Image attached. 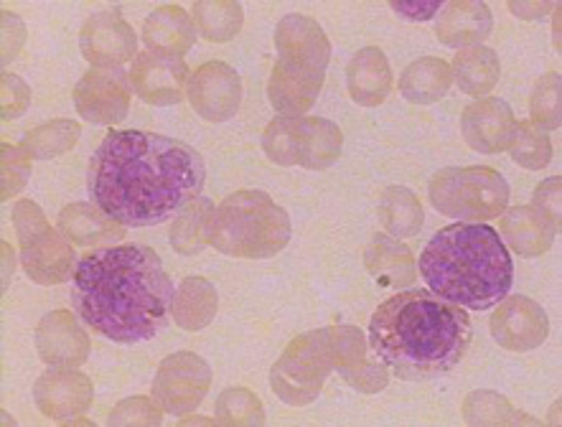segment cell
<instances>
[{
    "label": "cell",
    "instance_id": "obj_1",
    "mask_svg": "<svg viewBox=\"0 0 562 427\" xmlns=\"http://www.w3.org/2000/svg\"><path fill=\"white\" fill-rule=\"evenodd\" d=\"M206 166L191 145L146 131H112L94 150L87 187L123 227H156L202 196Z\"/></svg>",
    "mask_w": 562,
    "mask_h": 427
},
{
    "label": "cell",
    "instance_id": "obj_2",
    "mask_svg": "<svg viewBox=\"0 0 562 427\" xmlns=\"http://www.w3.org/2000/svg\"><path fill=\"white\" fill-rule=\"evenodd\" d=\"M71 295L79 316L100 336L138 344L164 328L173 285L154 249L120 245L98 249L77 262Z\"/></svg>",
    "mask_w": 562,
    "mask_h": 427
},
{
    "label": "cell",
    "instance_id": "obj_3",
    "mask_svg": "<svg viewBox=\"0 0 562 427\" xmlns=\"http://www.w3.org/2000/svg\"><path fill=\"white\" fill-rule=\"evenodd\" d=\"M369 344L397 380H436L461 364L471 346V321L461 305L425 290H405L374 311Z\"/></svg>",
    "mask_w": 562,
    "mask_h": 427
},
{
    "label": "cell",
    "instance_id": "obj_4",
    "mask_svg": "<svg viewBox=\"0 0 562 427\" xmlns=\"http://www.w3.org/2000/svg\"><path fill=\"white\" fill-rule=\"evenodd\" d=\"M420 276L443 301L486 311L509 295L514 262L507 245L486 224H451L425 245Z\"/></svg>",
    "mask_w": 562,
    "mask_h": 427
},
{
    "label": "cell",
    "instance_id": "obj_5",
    "mask_svg": "<svg viewBox=\"0 0 562 427\" xmlns=\"http://www.w3.org/2000/svg\"><path fill=\"white\" fill-rule=\"evenodd\" d=\"M276 44L278 64L270 79V102L283 115L299 117L316 102L331 59V44L318 23L306 15L280 21Z\"/></svg>",
    "mask_w": 562,
    "mask_h": 427
},
{
    "label": "cell",
    "instance_id": "obj_6",
    "mask_svg": "<svg viewBox=\"0 0 562 427\" xmlns=\"http://www.w3.org/2000/svg\"><path fill=\"white\" fill-rule=\"evenodd\" d=\"M291 239L288 214L260 191H237L209 222V241L235 257H270Z\"/></svg>",
    "mask_w": 562,
    "mask_h": 427
},
{
    "label": "cell",
    "instance_id": "obj_7",
    "mask_svg": "<svg viewBox=\"0 0 562 427\" xmlns=\"http://www.w3.org/2000/svg\"><path fill=\"white\" fill-rule=\"evenodd\" d=\"M438 212L459 220H494L509 201V187L492 168H446L430 181Z\"/></svg>",
    "mask_w": 562,
    "mask_h": 427
},
{
    "label": "cell",
    "instance_id": "obj_8",
    "mask_svg": "<svg viewBox=\"0 0 562 427\" xmlns=\"http://www.w3.org/2000/svg\"><path fill=\"white\" fill-rule=\"evenodd\" d=\"M268 156L280 166L326 168L341 153V131L331 120L291 117L272 120L262 138Z\"/></svg>",
    "mask_w": 562,
    "mask_h": 427
},
{
    "label": "cell",
    "instance_id": "obj_9",
    "mask_svg": "<svg viewBox=\"0 0 562 427\" xmlns=\"http://www.w3.org/2000/svg\"><path fill=\"white\" fill-rule=\"evenodd\" d=\"M187 64L181 56L140 52L131 67V85L150 104H176L183 100L187 87Z\"/></svg>",
    "mask_w": 562,
    "mask_h": 427
},
{
    "label": "cell",
    "instance_id": "obj_10",
    "mask_svg": "<svg viewBox=\"0 0 562 427\" xmlns=\"http://www.w3.org/2000/svg\"><path fill=\"white\" fill-rule=\"evenodd\" d=\"M79 112L92 123H120L131 104V87L120 69H94L75 90Z\"/></svg>",
    "mask_w": 562,
    "mask_h": 427
},
{
    "label": "cell",
    "instance_id": "obj_11",
    "mask_svg": "<svg viewBox=\"0 0 562 427\" xmlns=\"http://www.w3.org/2000/svg\"><path fill=\"white\" fill-rule=\"evenodd\" d=\"M189 97L199 115L220 123L237 112L239 100H243V82L227 64L212 61L191 77Z\"/></svg>",
    "mask_w": 562,
    "mask_h": 427
},
{
    "label": "cell",
    "instance_id": "obj_12",
    "mask_svg": "<svg viewBox=\"0 0 562 427\" xmlns=\"http://www.w3.org/2000/svg\"><path fill=\"white\" fill-rule=\"evenodd\" d=\"M79 46L92 64L102 69H117L135 54L138 42H135L133 29L115 11H104L85 23Z\"/></svg>",
    "mask_w": 562,
    "mask_h": 427
},
{
    "label": "cell",
    "instance_id": "obj_13",
    "mask_svg": "<svg viewBox=\"0 0 562 427\" xmlns=\"http://www.w3.org/2000/svg\"><path fill=\"white\" fill-rule=\"evenodd\" d=\"M461 125L463 138L473 150L502 153L509 148L517 120H514V112L507 102L492 97V100L476 102L471 104V108H465Z\"/></svg>",
    "mask_w": 562,
    "mask_h": 427
},
{
    "label": "cell",
    "instance_id": "obj_14",
    "mask_svg": "<svg viewBox=\"0 0 562 427\" xmlns=\"http://www.w3.org/2000/svg\"><path fill=\"white\" fill-rule=\"evenodd\" d=\"M494 336L496 341L507 349H535L542 344L548 334V321L537 303L525 297H512L507 305H502L494 316Z\"/></svg>",
    "mask_w": 562,
    "mask_h": 427
},
{
    "label": "cell",
    "instance_id": "obj_15",
    "mask_svg": "<svg viewBox=\"0 0 562 427\" xmlns=\"http://www.w3.org/2000/svg\"><path fill=\"white\" fill-rule=\"evenodd\" d=\"M143 38H146L150 52L183 56L194 46L196 31L181 8L164 5L150 13L146 29H143Z\"/></svg>",
    "mask_w": 562,
    "mask_h": 427
},
{
    "label": "cell",
    "instance_id": "obj_16",
    "mask_svg": "<svg viewBox=\"0 0 562 427\" xmlns=\"http://www.w3.org/2000/svg\"><path fill=\"white\" fill-rule=\"evenodd\" d=\"M349 92L359 104H380L392 90L390 64L380 48H361L349 64Z\"/></svg>",
    "mask_w": 562,
    "mask_h": 427
},
{
    "label": "cell",
    "instance_id": "obj_17",
    "mask_svg": "<svg viewBox=\"0 0 562 427\" xmlns=\"http://www.w3.org/2000/svg\"><path fill=\"white\" fill-rule=\"evenodd\" d=\"M438 21V38L446 46H465L492 34V11L484 3H448Z\"/></svg>",
    "mask_w": 562,
    "mask_h": 427
},
{
    "label": "cell",
    "instance_id": "obj_18",
    "mask_svg": "<svg viewBox=\"0 0 562 427\" xmlns=\"http://www.w3.org/2000/svg\"><path fill=\"white\" fill-rule=\"evenodd\" d=\"M451 82H453V71L446 61L417 59L415 64H409L407 71L403 75L400 90H403V97H407L409 102L428 104L448 94Z\"/></svg>",
    "mask_w": 562,
    "mask_h": 427
},
{
    "label": "cell",
    "instance_id": "obj_19",
    "mask_svg": "<svg viewBox=\"0 0 562 427\" xmlns=\"http://www.w3.org/2000/svg\"><path fill=\"white\" fill-rule=\"evenodd\" d=\"M504 232H507V239L512 241V247L521 252L525 257H537L542 255L544 249L550 247L552 235L555 229L550 227V222L544 220L542 214H537L535 209H514L512 214H507L504 220Z\"/></svg>",
    "mask_w": 562,
    "mask_h": 427
},
{
    "label": "cell",
    "instance_id": "obj_20",
    "mask_svg": "<svg viewBox=\"0 0 562 427\" xmlns=\"http://www.w3.org/2000/svg\"><path fill=\"white\" fill-rule=\"evenodd\" d=\"M456 82L469 94H488L499 79V59L492 48H465L453 61Z\"/></svg>",
    "mask_w": 562,
    "mask_h": 427
},
{
    "label": "cell",
    "instance_id": "obj_21",
    "mask_svg": "<svg viewBox=\"0 0 562 427\" xmlns=\"http://www.w3.org/2000/svg\"><path fill=\"white\" fill-rule=\"evenodd\" d=\"M115 224L117 222H108L104 216H100V212H94L87 204L67 206L59 216V229L69 239L79 241V245H92V241L117 237Z\"/></svg>",
    "mask_w": 562,
    "mask_h": 427
},
{
    "label": "cell",
    "instance_id": "obj_22",
    "mask_svg": "<svg viewBox=\"0 0 562 427\" xmlns=\"http://www.w3.org/2000/svg\"><path fill=\"white\" fill-rule=\"evenodd\" d=\"M509 150H512V158L517 160L519 166L535 168V171H537V168L548 166L550 158H552L548 133H542L540 127L527 123V120L514 127Z\"/></svg>",
    "mask_w": 562,
    "mask_h": 427
},
{
    "label": "cell",
    "instance_id": "obj_23",
    "mask_svg": "<svg viewBox=\"0 0 562 427\" xmlns=\"http://www.w3.org/2000/svg\"><path fill=\"white\" fill-rule=\"evenodd\" d=\"M194 13L202 34L212 42H227L243 26V8L237 3H196Z\"/></svg>",
    "mask_w": 562,
    "mask_h": 427
},
{
    "label": "cell",
    "instance_id": "obj_24",
    "mask_svg": "<svg viewBox=\"0 0 562 427\" xmlns=\"http://www.w3.org/2000/svg\"><path fill=\"white\" fill-rule=\"evenodd\" d=\"M209 201H199L196 206H191L189 214H183L173 227V247L181 252H189V239H194V249H199L209 239V222L214 214Z\"/></svg>",
    "mask_w": 562,
    "mask_h": 427
},
{
    "label": "cell",
    "instance_id": "obj_25",
    "mask_svg": "<svg viewBox=\"0 0 562 427\" xmlns=\"http://www.w3.org/2000/svg\"><path fill=\"white\" fill-rule=\"evenodd\" d=\"M532 112L537 123L544 127H558V112H560V79L558 75H548L540 79L532 97Z\"/></svg>",
    "mask_w": 562,
    "mask_h": 427
},
{
    "label": "cell",
    "instance_id": "obj_26",
    "mask_svg": "<svg viewBox=\"0 0 562 427\" xmlns=\"http://www.w3.org/2000/svg\"><path fill=\"white\" fill-rule=\"evenodd\" d=\"M392 8L407 21H428L443 8V3L440 0H428V3H392Z\"/></svg>",
    "mask_w": 562,
    "mask_h": 427
}]
</instances>
